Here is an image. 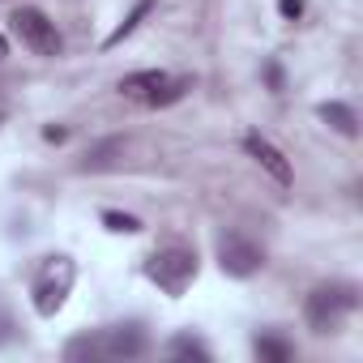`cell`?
I'll list each match as a JSON object with an SVG mask.
<instances>
[{
  "label": "cell",
  "instance_id": "ba28073f",
  "mask_svg": "<svg viewBox=\"0 0 363 363\" xmlns=\"http://www.w3.org/2000/svg\"><path fill=\"white\" fill-rule=\"evenodd\" d=\"M244 150L265 167V175L274 179V184H282V189L291 184V162H286V154H282L274 141H265L261 133H248V137H244Z\"/></svg>",
  "mask_w": 363,
  "mask_h": 363
},
{
  "label": "cell",
  "instance_id": "9a60e30c",
  "mask_svg": "<svg viewBox=\"0 0 363 363\" xmlns=\"http://www.w3.org/2000/svg\"><path fill=\"white\" fill-rule=\"evenodd\" d=\"M278 13H282L286 22H295V18H303V0H278Z\"/></svg>",
  "mask_w": 363,
  "mask_h": 363
},
{
  "label": "cell",
  "instance_id": "8fae6325",
  "mask_svg": "<svg viewBox=\"0 0 363 363\" xmlns=\"http://www.w3.org/2000/svg\"><path fill=\"white\" fill-rule=\"evenodd\" d=\"M167 354H175V359H210V346L201 337H193V333H175Z\"/></svg>",
  "mask_w": 363,
  "mask_h": 363
},
{
  "label": "cell",
  "instance_id": "7a4b0ae2",
  "mask_svg": "<svg viewBox=\"0 0 363 363\" xmlns=\"http://www.w3.org/2000/svg\"><path fill=\"white\" fill-rule=\"evenodd\" d=\"M354 303H359L354 286H346V282H325V286H316V291L308 295L303 320H308L312 333H337V329L346 325V316L354 312Z\"/></svg>",
  "mask_w": 363,
  "mask_h": 363
},
{
  "label": "cell",
  "instance_id": "d6986e66",
  "mask_svg": "<svg viewBox=\"0 0 363 363\" xmlns=\"http://www.w3.org/2000/svg\"><path fill=\"white\" fill-rule=\"evenodd\" d=\"M5 56H9V39H5V35H0V60H5Z\"/></svg>",
  "mask_w": 363,
  "mask_h": 363
},
{
  "label": "cell",
  "instance_id": "7c38bea8",
  "mask_svg": "<svg viewBox=\"0 0 363 363\" xmlns=\"http://www.w3.org/2000/svg\"><path fill=\"white\" fill-rule=\"evenodd\" d=\"M150 5H154V0H137V9H133V13H128V18H124V22H120V26H116L111 35H107V48H116V43H124V39H128V35H133V30L141 26V18L150 13Z\"/></svg>",
  "mask_w": 363,
  "mask_h": 363
},
{
  "label": "cell",
  "instance_id": "3957f363",
  "mask_svg": "<svg viewBox=\"0 0 363 363\" xmlns=\"http://www.w3.org/2000/svg\"><path fill=\"white\" fill-rule=\"evenodd\" d=\"M145 278H150L162 295L179 299V295L193 286V278H197V252H193V248H179V244L158 248V252L145 261Z\"/></svg>",
  "mask_w": 363,
  "mask_h": 363
},
{
  "label": "cell",
  "instance_id": "5b68a950",
  "mask_svg": "<svg viewBox=\"0 0 363 363\" xmlns=\"http://www.w3.org/2000/svg\"><path fill=\"white\" fill-rule=\"evenodd\" d=\"M73 282H77V265H73V257H48V261L39 265V274H35V286H30V295H35V312H39V316H56V312L65 308Z\"/></svg>",
  "mask_w": 363,
  "mask_h": 363
},
{
  "label": "cell",
  "instance_id": "4fadbf2b",
  "mask_svg": "<svg viewBox=\"0 0 363 363\" xmlns=\"http://www.w3.org/2000/svg\"><path fill=\"white\" fill-rule=\"evenodd\" d=\"M124 150V141H103V145H94L90 154H86V171H99V167H111V154H120Z\"/></svg>",
  "mask_w": 363,
  "mask_h": 363
},
{
  "label": "cell",
  "instance_id": "30bf717a",
  "mask_svg": "<svg viewBox=\"0 0 363 363\" xmlns=\"http://www.w3.org/2000/svg\"><path fill=\"white\" fill-rule=\"evenodd\" d=\"M252 350H257V359H265V363H291V359H295V346H291L286 337H274V333H261V337L252 342Z\"/></svg>",
  "mask_w": 363,
  "mask_h": 363
},
{
  "label": "cell",
  "instance_id": "2e32d148",
  "mask_svg": "<svg viewBox=\"0 0 363 363\" xmlns=\"http://www.w3.org/2000/svg\"><path fill=\"white\" fill-rule=\"evenodd\" d=\"M5 342H13V316L0 308V346H5Z\"/></svg>",
  "mask_w": 363,
  "mask_h": 363
},
{
  "label": "cell",
  "instance_id": "6da1fadb",
  "mask_svg": "<svg viewBox=\"0 0 363 363\" xmlns=\"http://www.w3.org/2000/svg\"><path fill=\"white\" fill-rule=\"evenodd\" d=\"M150 337L141 325H111L99 333H82L65 346V359H137L145 354Z\"/></svg>",
  "mask_w": 363,
  "mask_h": 363
},
{
  "label": "cell",
  "instance_id": "8992f818",
  "mask_svg": "<svg viewBox=\"0 0 363 363\" xmlns=\"http://www.w3.org/2000/svg\"><path fill=\"white\" fill-rule=\"evenodd\" d=\"M13 35L35 52V56H60V48H65V39H60V30H56V22L43 13V9H30V5H22V9H13Z\"/></svg>",
  "mask_w": 363,
  "mask_h": 363
},
{
  "label": "cell",
  "instance_id": "277c9868",
  "mask_svg": "<svg viewBox=\"0 0 363 363\" xmlns=\"http://www.w3.org/2000/svg\"><path fill=\"white\" fill-rule=\"evenodd\" d=\"M189 90H193V77H171L162 69H141V73L120 77V94L133 103H145V107H171Z\"/></svg>",
  "mask_w": 363,
  "mask_h": 363
},
{
  "label": "cell",
  "instance_id": "9c48e42d",
  "mask_svg": "<svg viewBox=\"0 0 363 363\" xmlns=\"http://www.w3.org/2000/svg\"><path fill=\"white\" fill-rule=\"evenodd\" d=\"M316 111H320V120H325L333 133H342V137H354V133H359V120H354V111H350L346 103H320Z\"/></svg>",
  "mask_w": 363,
  "mask_h": 363
},
{
  "label": "cell",
  "instance_id": "ac0fdd59",
  "mask_svg": "<svg viewBox=\"0 0 363 363\" xmlns=\"http://www.w3.org/2000/svg\"><path fill=\"white\" fill-rule=\"evenodd\" d=\"M43 137H48V141H65V137H69V133H65V128H56V124H52V128H43Z\"/></svg>",
  "mask_w": 363,
  "mask_h": 363
},
{
  "label": "cell",
  "instance_id": "52a82bcc",
  "mask_svg": "<svg viewBox=\"0 0 363 363\" xmlns=\"http://www.w3.org/2000/svg\"><path fill=\"white\" fill-rule=\"evenodd\" d=\"M218 265H223V274H231V278H252L261 265H265V252L252 244V240H244V235H218Z\"/></svg>",
  "mask_w": 363,
  "mask_h": 363
},
{
  "label": "cell",
  "instance_id": "e0dca14e",
  "mask_svg": "<svg viewBox=\"0 0 363 363\" xmlns=\"http://www.w3.org/2000/svg\"><path fill=\"white\" fill-rule=\"evenodd\" d=\"M269 86L282 90V69H278V65H269Z\"/></svg>",
  "mask_w": 363,
  "mask_h": 363
},
{
  "label": "cell",
  "instance_id": "5bb4252c",
  "mask_svg": "<svg viewBox=\"0 0 363 363\" xmlns=\"http://www.w3.org/2000/svg\"><path fill=\"white\" fill-rule=\"evenodd\" d=\"M103 227H107V231H120V235L141 231V223H137L133 214H116V210H107V214H103Z\"/></svg>",
  "mask_w": 363,
  "mask_h": 363
}]
</instances>
